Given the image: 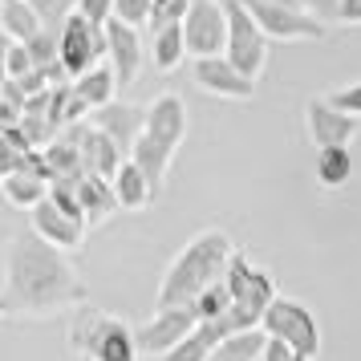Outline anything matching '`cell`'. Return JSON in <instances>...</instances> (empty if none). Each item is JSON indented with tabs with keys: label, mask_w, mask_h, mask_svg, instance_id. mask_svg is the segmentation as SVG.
I'll use <instances>...</instances> for the list:
<instances>
[{
	"label": "cell",
	"mask_w": 361,
	"mask_h": 361,
	"mask_svg": "<svg viewBox=\"0 0 361 361\" xmlns=\"http://www.w3.org/2000/svg\"><path fill=\"white\" fill-rule=\"evenodd\" d=\"M82 305H90V288L69 264V252L45 244L33 228L17 231L4 244V284H0L4 317L45 321Z\"/></svg>",
	"instance_id": "6da1fadb"
},
{
	"label": "cell",
	"mask_w": 361,
	"mask_h": 361,
	"mask_svg": "<svg viewBox=\"0 0 361 361\" xmlns=\"http://www.w3.org/2000/svg\"><path fill=\"white\" fill-rule=\"evenodd\" d=\"M231 256H235V244H231L228 231H219V228L199 231L195 240L166 264L163 280H159V296H154L159 309H183V305H191L203 288L219 284L224 272H228Z\"/></svg>",
	"instance_id": "7a4b0ae2"
},
{
	"label": "cell",
	"mask_w": 361,
	"mask_h": 361,
	"mask_svg": "<svg viewBox=\"0 0 361 361\" xmlns=\"http://www.w3.org/2000/svg\"><path fill=\"white\" fill-rule=\"evenodd\" d=\"M69 349L90 361H138L142 357L134 325H126L122 317H114V312H106V309H94V305L73 309Z\"/></svg>",
	"instance_id": "3957f363"
},
{
	"label": "cell",
	"mask_w": 361,
	"mask_h": 361,
	"mask_svg": "<svg viewBox=\"0 0 361 361\" xmlns=\"http://www.w3.org/2000/svg\"><path fill=\"white\" fill-rule=\"evenodd\" d=\"M224 284H228L231 309H228V325L240 333V329H256L264 321L268 305L276 300V280L264 272L260 264H252L244 252H235L228 260V272H224Z\"/></svg>",
	"instance_id": "277c9868"
},
{
	"label": "cell",
	"mask_w": 361,
	"mask_h": 361,
	"mask_svg": "<svg viewBox=\"0 0 361 361\" xmlns=\"http://www.w3.org/2000/svg\"><path fill=\"white\" fill-rule=\"evenodd\" d=\"M260 329L272 341H284L288 349H296L300 357H309V361L321 357V325H317V317L300 300H293V296H276L268 305V312H264Z\"/></svg>",
	"instance_id": "5b68a950"
},
{
	"label": "cell",
	"mask_w": 361,
	"mask_h": 361,
	"mask_svg": "<svg viewBox=\"0 0 361 361\" xmlns=\"http://www.w3.org/2000/svg\"><path fill=\"white\" fill-rule=\"evenodd\" d=\"M224 8H228V49H224V57H228L240 73H247V78L260 82L264 66H268V41H272V37L264 33L260 20L247 13L244 0H228Z\"/></svg>",
	"instance_id": "8992f818"
},
{
	"label": "cell",
	"mask_w": 361,
	"mask_h": 361,
	"mask_svg": "<svg viewBox=\"0 0 361 361\" xmlns=\"http://www.w3.org/2000/svg\"><path fill=\"white\" fill-rule=\"evenodd\" d=\"M102 57H106V25H94V20H85L73 8L69 20L61 25V33H57V61H61V69L73 82L85 69L102 66Z\"/></svg>",
	"instance_id": "52a82bcc"
},
{
	"label": "cell",
	"mask_w": 361,
	"mask_h": 361,
	"mask_svg": "<svg viewBox=\"0 0 361 361\" xmlns=\"http://www.w3.org/2000/svg\"><path fill=\"white\" fill-rule=\"evenodd\" d=\"M244 4L272 41H321L329 29L309 8H288V4H272V0H244Z\"/></svg>",
	"instance_id": "ba28073f"
},
{
	"label": "cell",
	"mask_w": 361,
	"mask_h": 361,
	"mask_svg": "<svg viewBox=\"0 0 361 361\" xmlns=\"http://www.w3.org/2000/svg\"><path fill=\"white\" fill-rule=\"evenodd\" d=\"M183 37L191 57H219L228 49V8L219 0H191L183 17Z\"/></svg>",
	"instance_id": "9c48e42d"
},
{
	"label": "cell",
	"mask_w": 361,
	"mask_h": 361,
	"mask_svg": "<svg viewBox=\"0 0 361 361\" xmlns=\"http://www.w3.org/2000/svg\"><path fill=\"white\" fill-rule=\"evenodd\" d=\"M195 312L187 309H159L150 321H142V325H134V337H138V353L142 357H163V353H171L179 341H187L191 333H195Z\"/></svg>",
	"instance_id": "30bf717a"
},
{
	"label": "cell",
	"mask_w": 361,
	"mask_h": 361,
	"mask_svg": "<svg viewBox=\"0 0 361 361\" xmlns=\"http://www.w3.org/2000/svg\"><path fill=\"white\" fill-rule=\"evenodd\" d=\"M191 78H195V85L203 94L224 98V102H247L256 94V78L240 73L224 53L219 57H191Z\"/></svg>",
	"instance_id": "8fae6325"
},
{
	"label": "cell",
	"mask_w": 361,
	"mask_h": 361,
	"mask_svg": "<svg viewBox=\"0 0 361 361\" xmlns=\"http://www.w3.org/2000/svg\"><path fill=\"white\" fill-rule=\"evenodd\" d=\"M357 122L361 118L337 110L329 98H309V106H305V126H309V138L317 150L321 147H349L357 138Z\"/></svg>",
	"instance_id": "7c38bea8"
},
{
	"label": "cell",
	"mask_w": 361,
	"mask_h": 361,
	"mask_svg": "<svg viewBox=\"0 0 361 361\" xmlns=\"http://www.w3.org/2000/svg\"><path fill=\"white\" fill-rule=\"evenodd\" d=\"M142 57H147V53H142L138 29L126 25V20H110V25H106V61H110V69L118 73V85H122V90H130V85L138 82Z\"/></svg>",
	"instance_id": "4fadbf2b"
},
{
	"label": "cell",
	"mask_w": 361,
	"mask_h": 361,
	"mask_svg": "<svg viewBox=\"0 0 361 361\" xmlns=\"http://www.w3.org/2000/svg\"><path fill=\"white\" fill-rule=\"evenodd\" d=\"M90 122L98 126L102 134H110L122 154H130V147L138 142V134L147 130V106H138V102H106L98 110H90Z\"/></svg>",
	"instance_id": "5bb4252c"
},
{
	"label": "cell",
	"mask_w": 361,
	"mask_h": 361,
	"mask_svg": "<svg viewBox=\"0 0 361 361\" xmlns=\"http://www.w3.org/2000/svg\"><path fill=\"white\" fill-rule=\"evenodd\" d=\"M142 134H147L150 142L166 147L171 154L183 147V138H187V106H183L179 94H159V98H150L147 130Z\"/></svg>",
	"instance_id": "9a60e30c"
},
{
	"label": "cell",
	"mask_w": 361,
	"mask_h": 361,
	"mask_svg": "<svg viewBox=\"0 0 361 361\" xmlns=\"http://www.w3.org/2000/svg\"><path fill=\"white\" fill-rule=\"evenodd\" d=\"M29 228L45 240V244L61 247V252H78V247L85 244V224L82 219H73V215H66L53 199H45V203H37L33 212H29Z\"/></svg>",
	"instance_id": "2e32d148"
},
{
	"label": "cell",
	"mask_w": 361,
	"mask_h": 361,
	"mask_svg": "<svg viewBox=\"0 0 361 361\" xmlns=\"http://www.w3.org/2000/svg\"><path fill=\"white\" fill-rule=\"evenodd\" d=\"M49 187H53L49 175L20 166V171H8V175L0 179V195H4L8 207H17V212H33L37 203L49 199Z\"/></svg>",
	"instance_id": "e0dca14e"
},
{
	"label": "cell",
	"mask_w": 361,
	"mask_h": 361,
	"mask_svg": "<svg viewBox=\"0 0 361 361\" xmlns=\"http://www.w3.org/2000/svg\"><path fill=\"white\" fill-rule=\"evenodd\" d=\"M73 187H78V199H82V212H85V224H90V228H98V224H106L114 212H122V207H118V195H114V183L106 179V175L85 171L82 179H73Z\"/></svg>",
	"instance_id": "ac0fdd59"
},
{
	"label": "cell",
	"mask_w": 361,
	"mask_h": 361,
	"mask_svg": "<svg viewBox=\"0 0 361 361\" xmlns=\"http://www.w3.org/2000/svg\"><path fill=\"white\" fill-rule=\"evenodd\" d=\"M114 195H118V207L122 212H147L150 199H154V187H150V179L142 175V166L134 163V159H126V163L114 171Z\"/></svg>",
	"instance_id": "d6986e66"
},
{
	"label": "cell",
	"mask_w": 361,
	"mask_h": 361,
	"mask_svg": "<svg viewBox=\"0 0 361 361\" xmlns=\"http://www.w3.org/2000/svg\"><path fill=\"white\" fill-rule=\"evenodd\" d=\"M183 57H191V53H187L183 25H163V29L150 33V61H154L159 73H175V69L183 66Z\"/></svg>",
	"instance_id": "ffe728a7"
},
{
	"label": "cell",
	"mask_w": 361,
	"mask_h": 361,
	"mask_svg": "<svg viewBox=\"0 0 361 361\" xmlns=\"http://www.w3.org/2000/svg\"><path fill=\"white\" fill-rule=\"evenodd\" d=\"M264 349H268V333L256 325V329H240V333L224 337L207 361H264Z\"/></svg>",
	"instance_id": "44dd1931"
},
{
	"label": "cell",
	"mask_w": 361,
	"mask_h": 361,
	"mask_svg": "<svg viewBox=\"0 0 361 361\" xmlns=\"http://www.w3.org/2000/svg\"><path fill=\"white\" fill-rule=\"evenodd\" d=\"M118 73L110 69V61L106 66H94V69H85L82 78H73V94L90 106V110H98V106H106V102H114L118 98Z\"/></svg>",
	"instance_id": "7402d4cb"
},
{
	"label": "cell",
	"mask_w": 361,
	"mask_h": 361,
	"mask_svg": "<svg viewBox=\"0 0 361 361\" xmlns=\"http://www.w3.org/2000/svg\"><path fill=\"white\" fill-rule=\"evenodd\" d=\"M126 159H134V163L142 166V175L150 179L154 195H159V191H163V183H166V171H171V163H175V154H171L166 147H159V142H150L147 134H138V142L130 147Z\"/></svg>",
	"instance_id": "603a6c76"
},
{
	"label": "cell",
	"mask_w": 361,
	"mask_h": 361,
	"mask_svg": "<svg viewBox=\"0 0 361 361\" xmlns=\"http://www.w3.org/2000/svg\"><path fill=\"white\" fill-rule=\"evenodd\" d=\"M0 29L13 37V41H33L45 25L37 17L33 0H0Z\"/></svg>",
	"instance_id": "cb8c5ba5"
},
{
	"label": "cell",
	"mask_w": 361,
	"mask_h": 361,
	"mask_svg": "<svg viewBox=\"0 0 361 361\" xmlns=\"http://www.w3.org/2000/svg\"><path fill=\"white\" fill-rule=\"evenodd\" d=\"M353 150L349 147H321L317 150V183L321 187H345L353 179Z\"/></svg>",
	"instance_id": "d4e9b609"
},
{
	"label": "cell",
	"mask_w": 361,
	"mask_h": 361,
	"mask_svg": "<svg viewBox=\"0 0 361 361\" xmlns=\"http://www.w3.org/2000/svg\"><path fill=\"white\" fill-rule=\"evenodd\" d=\"M29 134L20 130V126H0V179L8 175V171H20V163L29 159Z\"/></svg>",
	"instance_id": "484cf974"
},
{
	"label": "cell",
	"mask_w": 361,
	"mask_h": 361,
	"mask_svg": "<svg viewBox=\"0 0 361 361\" xmlns=\"http://www.w3.org/2000/svg\"><path fill=\"white\" fill-rule=\"evenodd\" d=\"M187 309L195 312V321L203 325V321H219V317H228L231 309V296H228V284L219 280V284H212V288H203V293L187 305Z\"/></svg>",
	"instance_id": "4316f807"
},
{
	"label": "cell",
	"mask_w": 361,
	"mask_h": 361,
	"mask_svg": "<svg viewBox=\"0 0 361 361\" xmlns=\"http://www.w3.org/2000/svg\"><path fill=\"white\" fill-rule=\"evenodd\" d=\"M187 8H191V0H154L150 4V33L163 25H183Z\"/></svg>",
	"instance_id": "83f0119b"
},
{
	"label": "cell",
	"mask_w": 361,
	"mask_h": 361,
	"mask_svg": "<svg viewBox=\"0 0 361 361\" xmlns=\"http://www.w3.org/2000/svg\"><path fill=\"white\" fill-rule=\"evenodd\" d=\"M37 17H41V25L49 29V33H61V25L69 20V13H73V0H33Z\"/></svg>",
	"instance_id": "f1b7e54d"
},
{
	"label": "cell",
	"mask_w": 361,
	"mask_h": 361,
	"mask_svg": "<svg viewBox=\"0 0 361 361\" xmlns=\"http://www.w3.org/2000/svg\"><path fill=\"white\" fill-rule=\"evenodd\" d=\"M212 357V345L203 341L199 333H191L187 341H179L171 353H163V357H154V361H207Z\"/></svg>",
	"instance_id": "f546056e"
},
{
	"label": "cell",
	"mask_w": 361,
	"mask_h": 361,
	"mask_svg": "<svg viewBox=\"0 0 361 361\" xmlns=\"http://www.w3.org/2000/svg\"><path fill=\"white\" fill-rule=\"evenodd\" d=\"M150 4L154 0H114V20H126L134 29L150 25Z\"/></svg>",
	"instance_id": "4dcf8cb0"
},
{
	"label": "cell",
	"mask_w": 361,
	"mask_h": 361,
	"mask_svg": "<svg viewBox=\"0 0 361 361\" xmlns=\"http://www.w3.org/2000/svg\"><path fill=\"white\" fill-rule=\"evenodd\" d=\"M25 45H29V53H33L37 69L57 66V33H49V29H41V33H37L33 41H25Z\"/></svg>",
	"instance_id": "1f68e13d"
},
{
	"label": "cell",
	"mask_w": 361,
	"mask_h": 361,
	"mask_svg": "<svg viewBox=\"0 0 361 361\" xmlns=\"http://www.w3.org/2000/svg\"><path fill=\"white\" fill-rule=\"evenodd\" d=\"M4 69H8V78H13V82H20L25 73H33V69H37L33 53H29L25 41H13V49H8V57H4Z\"/></svg>",
	"instance_id": "d6a6232c"
},
{
	"label": "cell",
	"mask_w": 361,
	"mask_h": 361,
	"mask_svg": "<svg viewBox=\"0 0 361 361\" xmlns=\"http://www.w3.org/2000/svg\"><path fill=\"white\" fill-rule=\"evenodd\" d=\"M337 110H345V114H353V118H361V82H353V85H341V90H333V94H325Z\"/></svg>",
	"instance_id": "836d02e7"
},
{
	"label": "cell",
	"mask_w": 361,
	"mask_h": 361,
	"mask_svg": "<svg viewBox=\"0 0 361 361\" xmlns=\"http://www.w3.org/2000/svg\"><path fill=\"white\" fill-rule=\"evenodd\" d=\"M73 8L94 25H110L114 20V0H73Z\"/></svg>",
	"instance_id": "e575fe53"
},
{
	"label": "cell",
	"mask_w": 361,
	"mask_h": 361,
	"mask_svg": "<svg viewBox=\"0 0 361 361\" xmlns=\"http://www.w3.org/2000/svg\"><path fill=\"white\" fill-rule=\"evenodd\" d=\"M309 13L329 25V20H337V13H341V0H309Z\"/></svg>",
	"instance_id": "d590c367"
},
{
	"label": "cell",
	"mask_w": 361,
	"mask_h": 361,
	"mask_svg": "<svg viewBox=\"0 0 361 361\" xmlns=\"http://www.w3.org/2000/svg\"><path fill=\"white\" fill-rule=\"evenodd\" d=\"M337 20H341V25H361V0H341Z\"/></svg>",
	"instance_id": "8d00e7d4"
},
{
	"label": "cell",
	"mask_w": 361,
	"mask_h": 361,
	"mask_svg": "<svg viewBox=\"0 0 361 361\" xmlns=\"http://www.w3.org/2000/svg\"><path fill=\"white\" fill-rule=\"evenodd\" d=\"M8 49H13V37H8L4 29H0V66H4V57H8Z\"/></svg>",
	"instance_id": "74e56055"
},
{
	"label": "cell",
	"mask_w": 361,
	"mask_h": 361,
	"mask_svg": "<svg viewBox=\"0 0 361 361\" xmlns=\"http://www.w3.org/2000/svg\"><path fill=\"white\" fill-rule=\"evenodd\" d=\"M272 4H288V8H305L300 0H272Z\"/></svg>",
	"instance_id": "f35d334b"
},
{
	"label": "cell",
	"mask_w": 361,
	"mask_h": 361,
	"mask_svg": "<svg viewBox=\"0 0 361 361\" xmlns=\"http://www.w3.org/2000/svg\"><path fill=\"white\" fill-rule=\"evenodd\" d=\"M300 4H305V8H309V0H300Z\"/></svg>",
	"instance_id": "ab89813d"
},
{
	"label": "cell",
	"mask_w": 361,
	"mask_h": 361,
	"mask_svg": "<svg viewBox=\"0 0 361 361\" xmlns=\"http://www.w3.org/2000/svg\"><path fill=\"white\" fill-rule=\"evenodd\" d=\"M0 321H4V309H0Z\"/></svg>",
	"instance_id": "60d3db41"
},
{
	"label": "cell",
	"mask_w": 361,
	"mask_h": 361,
	"mask_svg": "<svg viewBox=\"0 0 361 361\" xmlns=\"http://www.w3.org/2000/svg\"><path fill=\"white\" fill-rule=\"evenodd\" d=\"M219 4H228V0H219Z\"/></svg>",
	"instance_id": "b9f144b4"
},
{
	"label": "cell",
	"mask_w": 361,
	"mask_h": 361,
	"mask_svg": "<svg viewBox=\"0 0 361 361\" xmlns=\"http://www.w3.org/2000/svg\"><path fill=\"white\" fill-rule=\"evenodd\" d=\"M82 361H90V357H82Z\"/></svg>",
	"instance_id": "7bdbcfd3"
}]
</instances>
